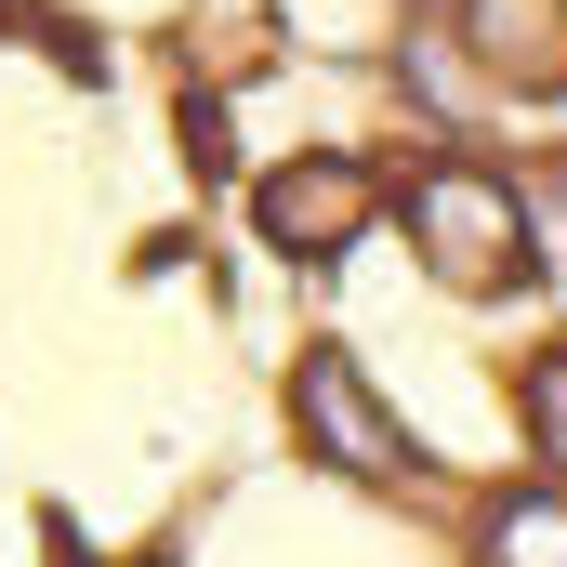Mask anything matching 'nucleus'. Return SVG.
Returning a JSON list of instances; mask_svg holds the SVG:
<instances>
[{"label": "nucleus", "mask_w": 567, "mask_h": 567, "mask_svg": "<svg viewBox=\"0 0 567 567\" xmlns=\"http://www.w3.org/2000/svg\"><path fill=\"white\" fill-rule=\"evenodd\" d=\"M410 238L435 251V278L488 290L528 265V198L502 185V172H475V158H435L423 185H410Z\"/></svg>", "instance_id": "f257e3e1"}, {"label": "nucleus", "mask_w": 567, "mask_h": 567, "mask_svg": "<svg viewBox=\"0 0 567 567\" xmlns=\"http://www.w3.org/2000/svg\"><path fill=\"white\" fill-rule=\"evenodd\" d=\"M370 212H383V185H370V158H343V145H330V158L265 172V238L303 251V265H317V251H357V238H370Z\"/></svg>", "instance_id": "f03ea898"}, {"label": "nucleus", "mask_w": 567, "mask_h": 567, "mask_svg": "<svg viewBox=\"0 0 567 567\" xmlns=\"http://www.w3.org/2000/svg\"><path fill=\"white\" fill-rule=\"evenodd\" d=\"M303 435H317L343 475H370V488L410 475V435H396V410L357 383V357H303Z\"/></svg>", "instance_id": "7ed1b4c3"}, {"label": "nucleus", "mask_w": 567, "mask_h": 567, "mask_svg": "<svg viewBox=\"0 0 567 567\" xmlns=\"http://www.w3.org/2000/svg\"><path fill=\"white\" fill-rule=\"evenodd\" d=\"M449 40H462L502 93H567V0H462Z\"/></svg>", "instance_id": "20e7f679"}, {"label": "nucleus", "mask_w": 567, "mask_h": 567, "mask_svg": "<svg viewBox=\"0 0 567 567\" xmlns=\"http://www.w3.org/2000/svg\"><path fill=\"white\" fill-rule=\"evenodd\" d=\"M488 567H567V488H515L488 515Z\"/></svg>", "instance_id": "39448f33"}, {"label": "nucleus", "mask_w": 567, "mask_h": 567, "mask_svg": "<svg viewBox=\"0 0 567 567\" xmlns=\"http://www.w3.org/2000/svg\"><path fill=\"white\" fill-rule=\"evenodd\" d=\"M515 396H528V449L567 475V357H528V383H515Z\"/></svg>", "instance_id": "423d86ee"}]
</instances>
